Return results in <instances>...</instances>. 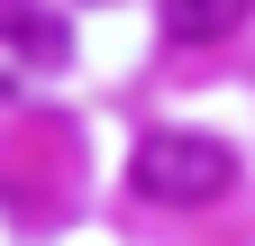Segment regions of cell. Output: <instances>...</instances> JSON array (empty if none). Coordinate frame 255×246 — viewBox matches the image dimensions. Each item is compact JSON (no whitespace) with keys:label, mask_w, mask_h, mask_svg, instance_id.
<instances>
[{"label":"cell","mask_w":255,"mask_h":246,"mask_svg":"<svg viewBox=\"0 0 255 246\" xmlns=\"http://www.w3.org/2000/svg\"><path fill=\"white\" fill-rule=\"evenodd\" d=\"M255 0H164V37L173 46H219V37H237Z\"/></svg>","instance_id":"3957f363"},{"label":"cell","mask_w":255,"mask_h":246,"mask_svg":"<svg viewBox=\"0 0 255 246\" xmlns=\"http://www.w3.org/2000/svg\"><path fill=\"white\" fill-rule=\"evenodd\" d=\"M64 55H73V37L55 18H37L27 0H0V101H18L46 73H64Z\"/></svg>","instance_id":"7a4b0ae2"},{"label":"cell","mask_w":255,"mask_h":246,"mask_svg":"<svg viewBox=\"0 0 255 246\" xmlns=\"http://www.w3.org/2000/svg\"><path fill=\"white\" fill-rule=\"evenodd\" d=\"M237 182V155L219 137H201V128H155V137H137V192L146 201H164V210H201V201H219Z\"/></svg>","instance_id":"6da1fadb"}]
</instances>
